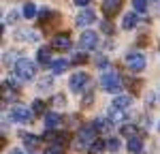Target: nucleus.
<instances>
[{"label": "nucleus", "mask_w": 160, "mask_h": 154, "mask_svg": "<svg viewBox=\"0 0 160 154\" xmlns=\"http://www.w3.org/2000/svg\"><path fill=\"white\" fill-rule=\"evenodd\" d=\"M15 75L19 77V79H24V81L34 79L37 77V64L32 62V60H28V58H17V62H15Z\"/></svg>", "instance_id": "obj_1"}, {"label": "nucleus", "mask_w": 160, "mask_h": 154, "mask_svg": "<svg viewBox=\"0 0 160 154\" xmlns=\"http://www.w3.org/2000/svg\"><path fill=\"white\" fill-rule=\"evenodd\" d=\"M100 86L107 90V92H120V88H122V77H120L118 71L109 69V71H105L102 77H100Z\"/></svg>", "instance_id": "obj_2"}, {"label": "nucleus", "mask_w": 160, "mask_h": 154, "mask_svg": "<svg viewBox=\"0 0 160 154\" xmlns=\"http://www.w3.org/2000/svg\"><path fill=\"white\" fill-rule=\"evenodd\" d=\"M94 141H96V126H94V124H83V126H79V133H77V143H79V146L90 148Z\"/></svg>", "instance_id": "obj_3"}, {"label": "nucleus", "mask_w": 160, "mask_h": 154, "mask_svg": "<svg viewBox=\"0 0 160 154\" xmlns=\"http://www.w3.org/2000/svg\"><path fill=\"white\" fill-rule=\"evenodd\" d=\"M32 114L34 111H30L24 105H13L11 111H9V118H11L15 124H24V122H30L32 120Z\"/></svg>", "instance_id": "obj_4"}, {"label": "nucleus", "mask_w": 160, "mask_h": 154, "mask_svg": "<svg viewBox=\"0 0 160 154\" xmlns=\"http://www.w3.org/2000/svg\"><path fill=\"white\" fill-rule=\"evenodd\" d=\"M96 45H98V34L94 30H83L81 37H79L81 51H92V49H96Z\"/></svg>", "instance_id": "obj_5"}, {"label": "nucleus", "mask_w": 160, "mask_h": 154, "mask_svg": "<svg viewBox=\"0 0 160 154\" xmlns=\"http://www.w3.org/2000/svg\"><path fill=\"white\" fill-rule=\"evenodd\" d=\"M88 81H90L88 73H83V71H77V73H73V75H71V79H68V88H71V92L79 94V92H81V90L88 86Z\"/></svg>", "instance_id": "obj_6"}, {"label": "nucleus", "mask_w": 160, "mask_h": 154, "mask_svg": "<svg viewBox=\"0 0 160 154\" xmlns=\"http://www.w3.org/2000/svg\"><path fill=\"white\" fill-rule=\"evenodd\" d=\"M145 56L143 54H139V51H130L128 56H126V66L130 69V71H135V73H139V71H143L145 69Z\"/></svg>", "instance_id": "obj_7"}, {"label": "nucleus", "mask_w": 160, "mask_h": 154, "mask_svg": "<svg viewBox=\"0 0 160 154\" xmlns=\"http://www.w3.org/2000/svg\"><path fill=\"white\" fill-rule=\"evenodd\" d=\"M13 37L17 41H22V43H38L41 41V34L37 30H32V28H17Z\"/></svg>", "instance_id": "obj_8"}, {"label": "nucleus", "mask_w": 160, "mask_h": 154, "mask_svg": "<svg viewBox=\"0 0 160 154\" xmlns=\"http://www.w3.org/2000/svg\"><path fill=\"white\" fill-rule=\"evenodd\" d=\"M94 19H96V13L92 11V9H83V11H79V15H77V19H75V24L79 26V28H86V26L94 24Z\"/></svg>", "instance_id": "obj_9"}, {"label": "nucleus", "mask_w": 160, "mask_h": 154, "mask_svg": "<svg viewBox=\"0 0 160 154\" xmlns=\"http://www.w3.org/2000/svg\"><path fill=\"white\" fill-rule=\"evenodd\" d=\"M124 0H102V13L107 15V17H113L115 13L122 9Z\"/></svg>", "instance_id": "obj_10"}, {"label": "nucleus", "mask_w": 160, "mask_h": 154, "mask_svg": "<svg viewBox=\"0 0 160 154\" xmlns=\"http://www.w3.org/2000/svg\"><path fill=\"white\" fill-rule=\"evenodd\" d=\"M51 45L56 47V49H71V45H73V41H71V34H66V32H62V34H56L53 41H51Z\"/></svg>", "instance_id": "obj_11"}, {"label": "nucleus", "mask_w": 160, "mask_h": 154, "mask_svg": "<svg viewBox=\"0 0 160 154\" xmlns=\"http://www.w3.org/2000/svg\"><path fill=\"white\" fill-rule=\"evenodd\" d=\"M60 122H62V116L58 114L56 109L45 116V128H49V131H56V128L60 126Z\"/></svg>", "instance_id": "obj_12"}, {"label": "nucleus", "mask_w": 160, "mask_h": 154, "mask_svg": "<svg viewBox=\"0 0 160 154\" xmlns=\"http://www.w3.org/2000/svg\"><path fill=\"white\" fill-rule=\"evenodd\" d=\"M66 69H68V60H64V58L53 60V62H51V77H58V75H62V73H66Z\"/></svg>", "instance_id": "obj_13"}, {"label": "nucleus", "mask_w": 160, "mask_h": 154, "mask_svg": "<svg viewBox=\"0 0 160 154\" xmlns=\"http://www.w3.org/2000/svg\"><path fill=\"white\" fill-rule=\"evenodd\" d=\"M130 103H132V99H130L128 94H118V96L113 99V103H111V107H115V109H128Z\"/></svg>", "instance_id": "obj_14"}, {"label": "nucleus", "mask_w": 160, "mask_h": 154, "mask_svg": "<svg viewBox=\"0 0 160 154\" xmlns=\"http://www.w3.org/2000/svg\"><path fill=\"white\" fill-rule=\"evenodd\" d=\"M94 126H96L98 133H109L111 128H113V122H111V118H96Z\"/></svg>", "instance_id": "obj_15"}, {"label": "nucleus", "mask_w": 160, "mask_h": 154, "mask_svg": "<svg viewBox=\"0 0 160 154\" xmlns=\"http://www.w3.org/2000/svg\"><path fill=\"white\" fill-rule=\"evenodd\" d=\"M109 118H111V122L122 124L124 120L128 118V111H126V109H115V107H111V109H109Z\"/></svg>", "instance_id": "obj_16"}, {"label": "nucleus", "mask_w": 160, "mask_h": 154, "mask_svg": "<svg viewBox=\"0 0 160 154\" xmlns=\"http://www.w3.org/2000/svg\"><path fill=\"white\" fill-rule=\"evenodd\" d=\"M126 148H128V152L139 154V152H143V141H141V137H130Z\"/></svg>", "instance_id": "obj_17"}, {"label": "nucleus", "mask_w": 160, "mask_h": 154, "mask_svg": "<svg viewBox=\"0 0 160 154\" xmlns=\"http://www.w3.org/2000/svg\"><path fill=\"white\" fill-rule=\"evenodd\" d=\"M68 141H71V135L66 133V131H56V139H53V146H68Z\"/></svg>", "instance_id": "obj_18"}, {"label": "nucleus", "mask_w": 160, "mask_h": 154, "mask_svg": "<svg viewBox=\"0 0 160 154\" xmlns=\"http://www.w3.org/2000/svg\"><path fill=\"white\" fill-rule=\"evenodd\" d=\"M135 26H137V15L135 13H126L122 17V28L124 30H132Z\"/></svg>", "instance_id": "obj_19"}, {"label": "nucleus", "mask_w": 160, "mask_h": 154, "mask_svg": "<svg viewBox=\"0 0 160 154\" xmlns=\"http://www.w3.org/2000/svg\"><path fill=\"white\" fill-rule=\"evenodd\" d=\"M38 13H41V9H37L32 2H28L24 7V11H22V15H24L26 19H34V17H38Z\"/></svg>", "instance_id": "obj_20"}, {"label": "nucleus", "mask_w": 160, "mask_h": 154, "mask_svg": "<svg viewBox=\"0 0 160 154\" xmlns=\"http://www.w3.org/2000/svg\"><path fill=\"white\" fill-rule=\"evenodd\" d=\"M37 60H38V64H51V51H49V47H41L38 54H37Z\"/></svg>", "instance_id": "obj_21"}, {"label": "nucleus", "mask_w": 160, "mask_h": 154, "mask_svg": "<svg viewBox=\"0 0 160 154\" xmlns=\"http://www.w3.org/2000/svg\"><path fill=\"white\" fill-rule=\"evenodd\" d=\"M105 148H107V141H102V139H96L88 150H90V154H102L105 152Z\"/></svg>", "instance_id": "obj_22"}, {"label": "nucleus", "mask_w": 160, "mask_h": 154, "mask_svg": "<svg viewBox=\"0 0 160 154\" xmlns=\"http://www.w3.org/2000/svg\"><path fill=\"white\" fill-rule=\"evenodd\" d=\"M120 133H122L124 137H128V139H130V137H137V126L135 124H124V126L120 128Z\"/></svg>", "instance_id": "obj_23"}, {"label": "nucleus", "mask_w": 160, "mask_h": 154, "mask_svg": "<svg viewBox=\"0 0 160 154\" xmlns=\"http://www.w3.org/2000/svg\"><path fill=\"white\" fill-rule=\"evenodd\" d=\"M19 135H22V139H24V143L28 146V148H34L38 141H41L37 135H28V133H19Z\"/></svg>", "instance_id": "obj_24"}, {"label": "nucleus", "mask_w": 160, "mask_h": 154, "mask_svg": "<svg viewBox=\"0 0 160 154\" xmlns=\"http://www.w3.org/2000/svg\"><path fill=\"white\" fill-rule=\"evenodd\" d=\"M120 148H122V141L118 139V137H111V139H107V150H111V152L115 154Z\"/></svg>", "instance_id": "obj_25"}, {"label": "nucleus", "mask_w": 160, "mask_h": 154, "mask_svg": "<svg viewBox=\"0 0 160 154\" xmlns=\"http://www.w3.org/2000/svg\"><path fill=\"white\" fill-rule=\"evenodd\" d=\"M132 9L137 13H145L148 11V0H132Z\"/></svg>", "instance_id": "obj_26"}, {"label": "nucleus", "mask_w": 160, "mask_h": 154, "mask_svg": "<svg viewBox=\"0 0 160 154\" xmlns=\"http://www.w3.org/2000/svg\"><path fill=\"white\" fill-rule=\"evenodd\" d=\"M43 109H45V103L41 101V99H34L32 101V111L34 114H43Z\"/></svg>", "instance_id": "obj_27"}, {"label": "nucleus", "mask_w": 160, "mask_h": 154, "mask_svg": "<svg viewBox=\"0 0 160 154\" xmlns=\"http://www.w3.org/2000/svg\"><path fill=\"white\" fill-rule=\"evenodd\" d=\"M51 15H53V13H51L49 9H41V13H38V17H37V19H38V22H41V24H45V22L49 19Z\"/></svg>", "instance_id": "obj_28"}, {"label": "nucleus", "mask_w": 160, "mask_h": 154, "mask_svg": "<svg viewBox=\"0 0 160 154\" xmlns=\"http://www.w3.org/2000/svg\"><path fill=\"white\" fill-rule=\"evenodd\" d=\"M96 66L98 69H109V60L105 56H100V58H96Z\"/></svg>", "instance_id": "obj_29"}, {"label": "nucleus", "mask_w": 160, "mask_h": 154, "mask_svg": "<svg viewBox=\"0 0 160 154\" xmlns=\"http://www.w3.org/2000/svg\"><path fill=\"white\" fill-rule=\"evenodd\" d=\"M86 60H88L86 54H77V56H73V60H71V62H73V64H83Z\"/></svg>", "instance_id": "obj_30"}, {"label": "nucleus", "mask_w": 160, "mask_h": 154, "mask_svg": "<svg viewBox=\"0 0 160 154\" xmlns=\"http://www.w3.org/2000/svg\"><path fill=\"white\" fill-rule=\"evenodd\" d=\"M51 81H53V77H47V79H43V81H41L38 86H41V88H49V86H51Z\"/></svg>", "instance_id": "obj_31"}, {"label": "nucleus", "mask_w": 160, "mask_h": 154, "mask_svg": "<svg viewBox=\"0 0 160 154\" xmlns=\"http://www.w3.org/2000/svg\"><path fill=\"white\" fill-rule=\"evenodd\" d=\"M45 154H62V148H60V146H56V148H49V150H47Z\"/></svg>", "instance_id": "obj_32"}, {"label": "nucleus", "mask_w": 160, "mask_h": 154, "mask_svg": "<svg viewBox=\"0 0 160 154\" xmlns=\"http://www.w3.org/2000/svg\"><path fill=\"white\" fill-rule=\"evenodd\" d=\"M102 32H109V34L113 32V28H111V24H109V22H102Z\"/></svg>", "instance_id": "obj_33"}, {"label": "nucleus", "mask_w": 160, "mask_h": 154, "mask_svg": "<svg viewBox=\"0 0 160 154\" xmlns=\"http://www.w3.org/2000/svg\"><path fill=\"white\" fill-rule=\"evenodd\" d=\"M90 2H92V0H75V4H77V7H88Z\"/></svg>", "instance_id": "obj_34"}, {"label": "nucleus", "mask_w": 160, "mask_h": 154, "mask_svg": "<svg viewBox=\"0 0 160 154\" xmlns=\"http://www.w3.org/2000/svg\"><path fill=\"white\" fill-rule=\"evenodd\" d=\"M51 103H56V105H64V99H62V96H56V99H51Z\"/></svg>", "instance_id": "obj_35"}, {"label": "nucleus", "mask_w": 160, "mask_h": 154, "mask_svg": "<svg viewBox=\"0 0 160 154\" xmlns=\"http://www.w3.org/2000/svg\"><path fill=\"white\" fill-rule=\"evenodd\" d=\"M7 154H24V150H22V148H13V150H9Z\"/></svg>", "instance_id": "obj_36"}, {"label": "nucleus", "mask_w": 160, "mask_h": 154, "mask_svg": "<svg viewBox=\"0 0 160 154\" xmlns=\"http://www.w3.org/2000/svg\"><path fill=\"white\" fill-rule=\"evenodd\" d=\"M15 17H17V13H9V17H7V24H11Z\"/></svg>", "instance_id": "obj_37"}, {"label": "nucleus", "mask_w": 160, "mask_h": 154, "mask_svg": "<svg viewBox=\"0 0 160 154\" xmlns=\"http://www.w3.org/2000/svg\"><path fill=\"white\" fill-rule=\"evenodd\" d=\"M158 131H160V124H158Z\"/></svg>", "instance_id": "obj_38"}, {"label": "nucleus", "mask_w": 160, "mask_h": 154, "mask_svg": "<svg viewBox=\"0 0 160 154\" xmlns=\"http://www.w3.org/2000/svg\"><path fill=\"white\" fill-rule=\"evenodd\" d=\"M32 154H37V152H32Z\"/></svg>", "instance_id": "obj_39"}]
</instances>
